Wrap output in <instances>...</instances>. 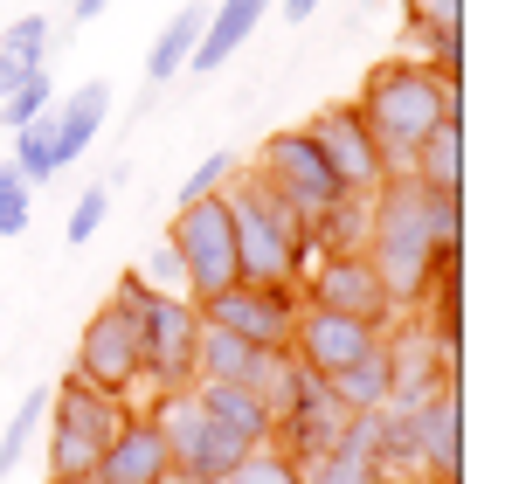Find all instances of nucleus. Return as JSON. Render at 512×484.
<instances>
[{"label":"nucleus","mask_w":512,"mask_h":484,"mask_svg":"<svg viewBox=\"0 0 512 484\" xmlns=\"http://www.w3.org/2000/svg\"><path fill=\"white\" fill-rule=\"evenodd\" d=\"M457 249H464V201L450 194H429L416 187L409 166H395L374 201H367V263L388 291L395 312H423V298L436 291L443 270H457Z\"/></svg>","instance_id":"obj_1"},{"label":"nucleus","mask_w":512,"mask_h":484,"mask_svg":"<svg viewBox=\"0 0 512 484\" xmlns=\"http://www.w3.org/2000/svg\"><path fill=\"white\" fill-rule=\"evenodd\" d=\"M353 111H360V125H367L381 160L409 166V153L423 146V132L436 118H464V77L429 70L423 56H388V63L367 70Z\"/></svg>","instance_id":"obj_2"},{"label":"nucleus","mask_w":512,"mask_h":484,"mask_svg":"<svg viewBox=\"0 0 512 484\" xmlns=\"http://www.w3.org/2000/svg\"><path fill=\"white\" fill-rule=\"evenodd\" d=\"M229 201V222H236V277L243 284H263V291H298L305 270L319 263V242L312 229L256 180V173H236L222 187Z\"/></svg>","instance_id":"obj_3"},{"label":"nucleus","mask_w":512,"mask_h":484,"mask_svg":"<svg viewBox=\"0 0 512 484\" xmlns=\"http://www.w3.org/2000/svg\"><path fill=\"white\" fill-rule=\"evenodd\" d=\"M111 298L139 325V374L153 381V395L194 388V346H201V312H194V298L153 291L139 270H125Z\"/></svg>","instance_id":"obj_4"},{"label":"nucleus","mask_w":512,"mask_h":484,"mask_svg":"<svg viewBox=\"0 0 512 484\" xmlns=\"http://www.w3.org/2000/svg\"><path fill=\"white\" fill-rule=\"evenodd\" d=\"M125 415H132V402L97 395L77 374H63V381L49 388V422H42V429H49V436H42V471H49V484H90L97 457L111 450V436H118Z\"/></svg>","instance_id":"obj_5"},{"label":"nucleus","mask_w":512,"mask_h":484,"mask_svg":"<svg viewBox=\"0 0 512 484\" xmlns=\"http://www.w3.org/2000/svg\"><path fill=\"white\" fill-rule=\"evenodd\" d=\"M167 249H173V263H180V277H187V298L194 305L215 298V291H229V284H243L236 277V222H229V201L222 194L180 201L173 222H167Z\"/></svg>","instance_id":"obj_6"},{"label":"nucleus","mask_w":512,"mask_h":484,"mask_svg":"<svg viewBox=\"0 0 512 484\" xmlns=\"http://www.w3.org/2000/svg\"><path fill=\"white\" fill-rule=\"evenodd\" d=\"M256 180L312 229L319 215H333L346 201V187L333 180V166H326V153L312 146V132L305 125H277L270 139H263V153H256Z\"/></svg>","instance_id":"obj_7"},{"label":"nucleus","mask_w":512,"mask_h":484,"mask_svg":"<svg viewBox=\"0 0 512 484\" xmlns=\"http://www.w3.org/2000/svg\"><path fill=\"white\" fill-rule=\"evenodd\" d=\"M153 422H160V436H167L173 484H222L243 457H250V443H236L222 422H208V415L194 408V388L153 395Z\"/></svg>","instance_id":"obj_8"},{"label":"nucleus","mask_w":512,"mask_h":484,"mask_svg":"<svg viewBox=\"0 0 512 484\" xmlns=\"http://www.w3.org/2000/svg\"><path fill=\"white\" fill-rule=\"evenodd\" d=\"M70 374H77L84 388H97V395H118V402H132V388L146 381V374H139V325H132V312H125L118 298H104L84 319V339H77Z\"/></svg>","instance_id":"obj_9"},{"label":"nucleus","mask_w":512,"mask_h":484,"mask_svg":"<svg viewBox=\"0 0 512 484\" xmlns=\"http://www.w3.org/2000/svg\"><path fill=\"white\" fill-rule=\"evenodd\" d=\"M298 305L360 319V325H374V332H388V319H395V305H388V291H381V277H374V263L360 249L353 256H319L305 270V284H298Z\"/></svg>","instance_id":"obj_10"},{"label":"nucleus","mask_w":512,"mask_h":484,"mask_svg":"<svg viewBox=\"0 0 512 484\" xmlns=\"http://www.w3.org/2000/svg\"><path fill=\"white\" fill-rule=\"evenodd\" d=\"M201 325H222L236 339H250L263 353H291V325H298V291H263V284H229L215 298L194 305Z\"/></svg>","instance_id":"obj_11"},{"label":"nucleus","mask_w":512,"mask_h":484,"mask_svg":"<svg viewBox=\"0 0 512 484\" xmlns=\"http://www.w3.org/2000/svg\"><path fill=\"white\" fill-rule=\"evenodd\" d=\"M409 443H416V478L464 484V395H457V381L409 402Z\"/></svg>","instance_id":"obj_12"},{"label":"nucleus","mask_w":512,"mask_h":484,"mask_svg":"<svg viewBox=\"0 0 512 484\" xmlns=\"http://www.w3.org/2000/svg\"><path fill=\"white\" fill-rule=\"evenodd\" d=\"M305 132H312V146L326 153L333 180H340L353 201H374V187L395 173V166L374 153V139H367V125H360V111H353V104H326V111H319Z\"/></svg>","instance_id":"obj_13"},{"label":"nucleus","mask_w":512,"mask_h":484,"mask_svg":"<svg viewBox=\"0 0 512 484\" xmlns=\"http://www.w3.org/2000/svg\"><path fill=\"white\" fill-rule=\"evenodd\" d=\"M374 339H381L374 325L340 319V312H319V305H298V325H291V360H298V374L333 381V374H346Z\"/></svg>","instance_id":"obj_14"},{"label":"nucleus","mask_w":512,"mask_h":484,"mask_svg":"<svg viewBox=\"0 0 512 484\" xmlns=\"http://www.w3.org/2000/svg\"><path fill=\"white\" fill-rule=\"evenodd\" d=\"M346 436V408L333 402V388L326 381H312V374H298V388H291V402L277 415V429H270V450H284L291 464H312L319 450H333Z\"/></svg>","instance_id":"obj_15"},{"label":"nucleus","mask_w":512,"mask_h":484,"mask_svg":"<svg viewBox=\"0 0 512 484\" xmlns=\"http://www.w3.org/2000/svg\"><path fill=\"white\" fill-rule=\"evenodd\" d=\"M90 484H173V457H167V436L153 422V408H132L111 436V450L97 457Z\"/></svg>","instance_id":"obj_16"},{"label":"nucleus","mask_w":512,"mask_h":484,"mask_svg":"<svg viewBox=\"0 0 512 484\" xmlns=\"http://www.w3.org/2000/svg\"><path fill=\"white\" fill-rule=\"evenodd\" d=\"M402 21L429 70L464 77V0H402Z\"/></svg>","instance_id":"obj_17"},{"label":"nucleus","mask_w":512,"mask_h":484,"mask_svg":"<svg viewBox=\"0 0 512 484\" xmlns=\"http://www.w3.org/2000/svg\"><path fill=\"white\" fill-rule=\"evenodd\" d=\"M305 484H381V457H374V415H346V436L333 450H319L312 464H298Z\"/></svg>","instance_id":"obj_18"},{"label":"nucleus","mask_w":512,"mask_h":484,"mask_svg":"<svg viewBox=\"0 0 512 484\" xmlns=\"http://www.w3.org/2000/svg\"><path fill=\"white\" fill-rule=\"evenodd\" d=\"M409 173H416V187H429V194L464 201V118H436L423 132V146L409 153Z\"/></svg>","instance_id":"obj_19"},{"label":"nucleus","mask_w":512,"mask_h":484,"mask_svg":"<svg viewBox=\"0 0 512 484\" xmlns=\"http://www.w3.org/2000/svg\"><path fill=\"white\" fill-rule=\"evenodd\" d=\"M263 7H270V0H222V7H208V28H201V42H194V63H187V70L215 77L222 63H236V49L256 35Z\"/></svg>","instance_id":"obj_20"},{"label":"nucleus","mask_w":512,"mask_h":484,"mask_svg":"<svg viewBox=\"0 0 512 484\" xmlns=\"http://www.w3.org/2000/svg\"><path fill=\"white\" fill-rule=\"evenodd\" d=\"M49 118H56V153H63V166H77L90 153V139L104 132V118H111V83H77L63 104H49Z\"/></svg>","instance_id":"obj_21"},{"label":"nucleus","mask_w":512,"mask_h":484,"mask_svg":"<svg viewBox=\"0 0 512 484\" xmlns=\"http://www.w3.org/2000/svg\"><path fill=\"white\" fill-rule=\"evenodd\" d=\"M194 408H201L208 422H222L236 443L270 450V408L256 402L250 388H229V381H194Z\"/></svg>","instance_id":"obj_22"},{"label":"nucleus","mask_w":512,"mask_h":484,"mask_svg":"<svg viewBox=\"0 0 512 484\" xmlns=\"http://www.w3.org/2000/svg\"><path fill=\"white\" fill-rule=\"evenodd\" d=\"M201 28H208V7H173V14H167V28H160V35H153V49H146V83H153V90L173 83L187 63H194Z\"/></svg>","instance_id":"obj_23"},{"label":"nucleus","mask_w":512,"mask_h":484,"mask_svg":"<svg viewBox=\"0 0 512 484\" xmlns=\"http://www.w3.org/2000/svg\"><path fill=\"white\" fill-rule=\"evenodd\" d=\"M263 346L222 332V325H201V346H194V381H229V388H250Z\"/></svg>","instance_id":"obj_24"},{"label":"nucleus","mask_w":512,"mask_h":484,"mask_svg":"<svg viewBox=\"0 0 512 484\" xmlns=\"http://www.w3.org/2000/svg\"><path fill=\"white\" fill-rule=\"evenodd\" d=\"M326 388H333V402H340L346 415H374V408H388V395H395V381H388V346L374 339V346H367L346 374H333Z\"/></svg>","instance_id":"obj_25"},{"label":"nucleus","mask_w":512,"mask_h":484,"mask_svg":"<svg viewBox=\"0 0 512 484\" xmlns=\"http://www.w3.org/2000/svg\"><path fill=\"white\" fill-rule=\"evenodd\" d=\"M42 422H49V388H28V395H21V408L7 415V429H0V484L21 471V457L35 450Z\"/></svg>","instance_id":"obj_26"},{"label":"nucleus","mask_w":512,"mask_h":484,"mask_svg":"<svg viewBox=\"0 0 512 484\" xmlns=\"http://www.w3.org/2000/svg\"><path fill=\"white\" fill-rule=\"evenodd\" d=\"M49 104H56V90H49V70H42V77L21 83L14 97H0V125H7V132H21V125H35Z\"/></svg>","instance_id":"obj_27"},{"label":"nucleus","mask_w":512,"mask_h":484,"mask_svg":"<svg viewBox=\"0 0 512 484\" xmlns=\"http://www.w3.org/2000/svg\"><path fill=\"white\" fill-rule=\"evenodd\" d=\"M28 222H35V187L14 166H0V236H21Z\"/></svg>","instance_id":"obj_28"},{"label":"nucleus","mask_w":512,"mask_h":484,"mask_svg":"<svg viewBox=\"0 0 512 484\" xmlns=\"http://www.w3.org/2000/svg\"><path fill=\"white\" fill-rule=\"evenodd\" d=\"M222 484H305V478H298V464H291L284 450H250Z\"/></svg>","instance_id":"obj_29"},{"label":"nucleus","mask_w":512,"mask_h":484,"mask_svg":"<svg viewBox=\"0 0 512 484\" xmlns=\"http://www.w3.org/2000/svg\"><path fill=\"white\" fill-rule=\"evenodd\" d=\"M104 215H111V180H97V187H84V194H77L70 229H63V236H70V249H84V242L104 229Z\"/></svg>","instance_id":"obj_30"},{"label":"nucleus","mask_w":512,"mask_h":484,"mask_svg":"<svg viewBox=\"0 0 512 484\" xmlns=\"http://www.w3.org/2000/svg\"><path fill=\"white\" fill-rule=\"evenodd\" d=\"M229 180H236V160H229V153H208V160L180 180V201H208V194H222Z\"/></svg>","instance_id":"obj_31"},{"label":"nucleus","mask_w":512,"mask_h":484,"mask_svg":"<svg viewBox=\"0 0 512 484\" xmlns=\"http://www.w3.org/2000/svg\"><path fill=\"white\" fill-rule=\"evenodd\" d=\"M277 14L298 28V21H312V14H319V0H277Z\"/></svg>","instance_id":"obj_32"},{"label":"nucleus","mask_w":512,"mask_h":484,"mask_svg":"<svg viewBox=\"0 0 512 484\" xmlns=\"http://www.w3.org/2000/svg\"><path fill=\"white\" fill-rule=\"evenodd\" d=\"M104 7H111V0H70V21H77V28H84V21H97V14H104Z\"/></svg>","instance_id":"obj_33"},{"label":"nucleus","mask_w":512,"mask_h":484,"mask_svg":"<svg viewBox=\"0 0 512 484\" xmlns=\"http://www.w3.org/2000/svg\"><path fill=\"white\" fill-rule=\"evenodd\" d=\"M381 484H429V478H381Z\"/></svg>","instance_id":"obj_34"}]
</instances>
